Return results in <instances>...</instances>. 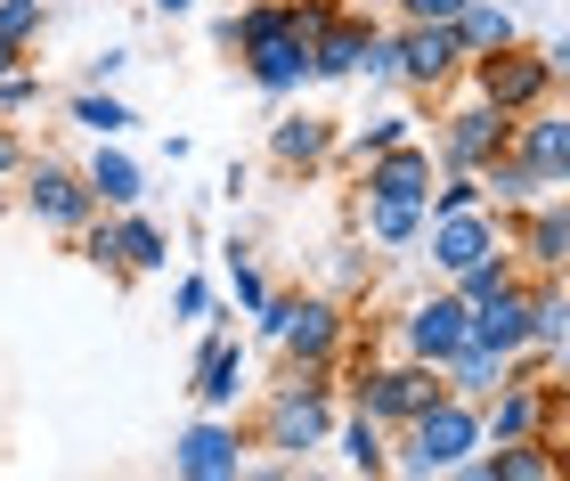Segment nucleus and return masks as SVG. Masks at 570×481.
<instances>
[{"instance_id": "nucleus-1", "label": "nucleus", "mask_w": 570, "mask_h": 481, "mask_svg": "<svg viewBox=\"0 0 570 481\" xmlns=\"http://www.w3.org/2000/svg\"><path fill=\"white\" fill-rule=\"evenodd\" d=\"M334 400H343L334 367H285L277 392L262 400L253 449H277V465H302V458H318V449H334Z\"/></svg>"}, {"instance_id": "nucleus-2", "label": "nucleus", "mask_w": 570, "mask_h": 481, "mask_svg": "<svg viewBox=\"0 0 570 481\" xmlns=\"http://www.w3.org/2000/svg\"><path fill=\"white\" fill-rule=\"evenodd\" d=\"M481 441H489V433H481V400L440 392L416 424H400V433H392V473H416V481L464 473V465L481 458Z\"/></svg>"}, {"instance_id": "nucleus-3", "label": "nucleus", "mask_w": 570, "mask_h": 481, "mask_svg": "<svg viewBox=\"0 0 570 481\" xmlns=\"http://www.w3.org/2000/svg\"><path fill=\"white\" fill-rule=\"evenodd\" d=\"M464 82H473V98H489V107H505V115H530V107H547V98L562 90L547 49H530V41H505V49H489V58H464Z\"/></svg>"}, {"instance_id": "nucleus-4", "label": "nucleus", "mask_w": 570, "mask_h": 481, "mask_svg": "<svg viewBox=\"0 0 570 481\" xmlns=\"http://www.w3.org/2000/svg\"><path fill=\"white\" fill-rule=\"evenodd\" d=\"M392 335H400V351L407 360H424V367H449L464 343H473V302H464L456 286H432V294H416L407 311L392 318Z\"/></svg>"}, {"instance_id": "nucleus-5", "label": "nucleus", "mask_w": 570, "mask_h": 481, "mask_svg": "<svg viewBox=\"0 0 570 481\" xmlns=\"http://www.w3.org/2000/svg\"><path fill=\"white\" fill-rule=\"evenodd\" d=\"M24 213L41 220V229H58V237H82L98 213V196L82 180V164H58V156H41V164H24Z\"/></svg>"}, {"instance_id": "nucleus-6", "label": "nucleus", "mask_w": 570, "mask_h": 481, "mask_svg": "<svg viewBox=\"0 0 570 481\" xmlns=\"http://www.w3.org/2000/svg\"><path fill=\"white\" fill-rule=\"evenodd\" d=\"M351 302L343 294H302L294 302V318H285V335H277V351H285V367H343V343H351Z\"/></svg>"}, {"instance_id": "nucleus-7", "label": "nucleus", "mask_w": 570, "mask_h": 481, "mask_svg": "<svg viewBox=\"0 0 570 481\" xmlns=\"http://www.w3.org/2000/svg\"><path fill=\"white\" fill-rule=\"evenodd\" d=\"M505 147H513V115L489 107V98H464V107H449L432 122V156L456 164V171H481L489 156H505Z\"/></svg>"}, {"instance_id": "nucleus-8", "label": "nucleus", "mask_w": 570, "mask_h": 481, "mask_svg": "<svg viewBox=\"0 0 570 481\" xmlns=\"http://www.w3.org/2000/svg\"><path fill=\"white\" fill-rule=\"evenodd\" d=\"M505 245L530 277H562L570 269V196H538V205L505 213Z\"/></svg>"}, {"instance_id": "nucleus-9", "label": "nucleus", "mask_w": 570, "mask_h": 481, "mask_svg": "<svg viewBox=\"0 0 570 481\" xmlns=\"http://www.w3.org/2000/svg\"><path fill=\"white\" fill-rule=\"evenodd\" d=\"M392 33H400V90L449 98V82L464 73V33L456 24H392Z\"/></svg>"}, {"instance_id": "nucleus-10", "label": "nucleus", "mask_w": 570, "mask_h": 481, "mask_svg": "<svg viewBox=\"0 0 570 481\" xmlns=\"http://www.w3.org/2000/svg\"><path fill=\"white\" fill-rule=\"evenodd\" d=\"M245 449H253V433L237 416H204V424H188V433L171 441V473L179 481H237Z\"/></svg>"}, {"instance_id": "nucleus-11", "label": "nucleus", "mask_w": 570, "mask_h": 481, "mask_svg": "<svg viewBox=\"0 0 570 481\" xmlns=\"http://www.w3.org/2000/svg\"><path fill=\"white\" fill-rule=\"evenodd\" d=\"M505 245V213H432L424 220V245L416 253H432V269L440 277H464V269H473L481 262V253H498Z\"/></svg>"}, {"instance_id": "nucleus-12", "label": "nucleus", "mask_w": 570, "mask_h": 481, "mask_svg": "<svg viewBox=\"0 0 570 481\" xmlns=\"http://www.w3.org/2000/svg\"><path fill=\"white\" fill-rule=\"evenodd\" d=\"M513 156L538 171V188H547V196L570 188V98H547V107L513 115Z\"/></svg>"}, {"instance_id": "nucleus-13", "label": "nucleus", "mask_w": 570, "mask_h": 481, "mask_svg": "<svg viewBox=\"0 0 570 481\" xmlns=\"http://www.w3.org/2000/svg\"><path fill=\"white\" fill-rule=\"evenodd\" d=\"M237 58H245V82L262 98H302L309 82H318V73H309V33H302V24H277V33L245 41Z\"/></svg>"}, {"instance_id": "nucleus-14", "label": "nucleus", "mask_w": 570, "mask_h": 481, "mask_svg": "<svg viewBox=\"0 0 570 481\" xmlns=\"http://www.w3.org/2000/svg\"><path fill=\"white\" fill-rule=\"evenodd\" d=\"M432 180H440V156L424 139H400L358 164V196H392V205H432Z\"/></svg>"}, {"instance_id": "nucleus-15", "label": "nucleus", "mask_w": 570, "mask_h": 481, "mask_svg": "<svg viewBox=\"0 0 570 481\" xmlns=\"http://www.w3.org/2000/svg\"><path fill=\"white\" fill-rule=\"evenodd\" d=\"M334 147H343V122H334V115L294 107V115H277V122H269V164L285 171V180H309V171H326V164H334Z\"/></svg>"}, {"instance_id": "nucleus-16", "label": "nucleus", "mask_w": 570, "mask_h": 481, "mask_svg": "<svg viewBox=\"0 0 570 481\" xmlns=\"http://www.w3.org/2000/svg\"><path fill=\"white\" fill-rule=\"evenodd\" d=\"M188 392H196L204 416H228V409H237V400H245V335H228V326L213 318V335H204V351H196Z\"/></svg>"}, {"instance_id": "nucleus-17", "label": "nucleus", "mask_w": 570, "mask_h": 481, "mask_svg": "<svg viewBox=\"0 0 570 481\" xmlns=\"http://www.w3.org/2000/svg\"><path fill=\"white\" fill-rule=\"evenodd\" d=\"M367 41H375V17L351 9L326 24V33H309V73H318V82H358V66H367Z\"/></svg>"}, {"instance_id": "nucleus-18", "label": "nucleus", "mask_w": 570, "mask_h": 481, "mask_svg": "<svg viewBox=\"0 0 570 481\" xmlns=\"http://www.w3.org/2000/svg\"><path fill=\"white\" fill-rule=\"evenodd\" d=\"M155 269H171V237L139 205H122L115 213V277H155Z\"/></svg>"}, {"instance_id": "nucleus-19", "label": "nucleus", "mask_w": 570, "mask_h": 481, "mask_svg": "<svg viewBox=\"0 0 570 481\" xmlns=\"http://www.w3.org/2000/svg\"><path fill=\"white\" fill-rule=\"evenodd\" d=\"M424 205H392V196H358V237L375 253H416L424 245Z\"/></svg>"}, {"instance_id": "nucleus-20", "label": "nucleus", "mask_w": 570, "mask_h": 481, "mask_svg": "<svg viewBox=\"0 0 570 481\" xmlns=\"http://www.w3.org/2000/svg\"><path fill=\"white\" fill-rule=\"evenodd\" d=\"M334 449H343V465L351 473H392V424H375L367 409H351V416H334Z\"/></svg>"}, {"instance_id": "nucleus-21", "label": "nucleus", "mask_w": 570, "mask_h": 481, "mask_svg": "<svg viewBox=\"0 0 570 481\" xmlns=\"http://www.w3.org/2000/svg\"><path fill=\"white\" fill-rule=\"evenodd\" d=\"M82 180H90V196H98L107 213H122V205H139V196H147V171L122 156L115 139H98V156L82 164Z\"/></svg>"}, {"instance_id": "nucleus-22", "label": "nucleus", "mask_w": 570, "mask_h": 481, "mask_svg": "<svg viewBox=\"0 0 570 481\" xmlns=\"http://www.w3.org/2000/svg\"><path fill=\"white\" fill-rule=\"evenodd\" d=\"M456 33H464V58H489V49L522 41V17H513V0H464Z\"/></svg>"}, {"instance_id": "nucleus-23", "label": "nucleus", "mask_w": 570, "mask_h": 481, "mask_svg": "<svg viewBox=\"0 0 570 481\" xmlns=\"http://www.w3.org/2000/svg\"><path fill=\"white\" fill-rule=\"evenodd\" d=\"M481 188H489V213H522V205H538V196H547V188H538V171L513 156V147L481 164Z\"/></svg>"}, {"instance_id": "nucleus-24", "label": "nucleus", "mask_w": 570, "mask_h": 481, "mask_svg": "<svg viewBox=\"0 0 570 481\" xmlns=\"http://www.w3.org/2000/svg\"><path fill=\"white\" fill-rule=\"evenodd\" d=\"M440 375H449V392H464V400H489V392L505 384V351H489V343H464V351H456V360L440 367Z\"/></svg>"}, {"instance_id": "nucleus-25", "label": "nucleus", "mask_w": 570, "mask_h": 481, "mask_svg": "<svg viewBox=\"0 0 570 481\" xmlns=\"http://www.w3.org/2000/svg\"><path fill=\"white\" fill-rule=\"evenodd\" d=\"M400 139H416V115H367L358 131H343V147H334V156L358 171L367 156H383V147H400Z\"/></svg>"}, {"instance_id": "nucleus-26", "label": "nucleus", "mask_w": 570, "mask_h": 481, "mask_svg": "<svg viewBox=\"0 0 570 481\" xmlns=\"http://www.w3.org/2000/svg\"><path fill=\"white\" fill-rule=\"evenodd\" d=\"M73 122H82V131H90V139H122V131H131V122H139V115H131V107H122V98H115V90H98V82H90V90H73Z\"/></svg>"}, {"instance_id": "nucleus-27", "label": "nucleus", "mask_w": 570, "mask_h": 481, "mask_svg": "<svg viewBox=\"0 0 570 481\" xmlns=\"http://www.w3.org/2000/svg\"><path fill=\"white\" fill-rule=\"evenodd\" d=\"M481 205H489L481 171H456V164H440V180H432V205H424V213H481Z\"/></svg>"}, {"instance_id": "nucleus-28", "label": "nucleus", "mask_w": 570, "mask_h": 481, "mask_svg": "<svg viewBox=\"0 0 570 481\" xmlns=\"http://www.w3.org/2000/svg\"><path fill=\"white\" fill-rule=\"evenodd\" d=\"M228 294H237V311H245V318H253V311L269 302V277L253 269V253H245L237 237H228Z\"/></svg>"}, {"instance_id": "nucleus-29", "label": "nucleus", "mask_w": 570, "mask_h": 481, "mask_svg": "<svg viewBox=\"0 0 570 481\" xmlns=\"http://www.w3.org/2000/svg\"><path fill=\"white\" fill-rule=\"evenodd\" d=\"M41 24H49V0H0V41L33 49V41H41Z\"/></svg>"}, {"instance_id": "nucleus-30", "label": "nucleus", "mask_w": 570, "mask_h": 481, "mask_svg": "<svg viewBox=\"0 0 570 481\" xmlns=\"http://www.w3.org/2000/svg\"><path fill=\"white\" fill-rule=\"evenodd\" d=\"M358 82L400 90V33H392V24H375V41H367V66H358Z\"/></svg>"}, {"instance_id": "nucleus-31", "label": "nucleus", "mask_w": 570, "mask_h": 481, "mask_svg": "<svg viewBox=\"0 0 570 481\" xmlns=\"http://www.w3.org/2000/svg\"><path fill=\"white\" fill-rule=\"evenodd\" d=\"M367 286H375V253H367V245H343V269H334V294H343V302H358Z\"/></svg>"}, {"instance_id": "nucleus-32", "label": "nucleus", "mask_w": 570, "mask_h": 481, "mask_svg": "<svg viewBox=\"0 0 570 481\" xmlns=\"http://www.w3.org/2000/svg\"><path fill=\"white\" fill-rule=\"evenodd\" d=\"M33 98H41V73H33V58L0 73V115H24V107H33Z\"/></svg>"}, {"instance_id": "nucleus-33", "label": "nucleus", "mask_w": 570, "mask_h": 481, "mask_svg": "<svg viewBox=\"0 0 570 481\" xmlns=\"http://www.w3.org/2000/svg\"><path fill=\"white\" fill-rule=\"evenodd\" d=\"M294 302H302V294H277V286H269V302L253 311V335H262V343H277V335H285V318H294Z\"/></svg>"}, {"instance_id": "nucleus-34", "label": "nucleus", "mask_w": 570, "mask_h": 481, "mask_svg": "<svg viewBox=\"0 0 570 481\" xmlns=\"http://www.w3.org/2000/svg\"><path fill=\"white\" fill-rule=\"evenodd\" d=\"M392 9H400V24H456L464 0H392Z\"/></svg>"}, {"instance_id": "nucleus-35", "label": "nucleus", "mask_w": 570, "mask_h": 481, "mask_svg": "<svg viewBox=\"0 0 570 481\" xmlns=\"http://www.w3.org/2000/svg\"><path fill=\"white\" fill-rule=\"evenodd\" d=\"M285 9H294V24H302V33H326V24L343 17L351 0H285Z\"/></svg>"}, {"instance_id": "nucleus-36", "label": "nucleus", "mask_w": 570, "mask_h": 481, "mask_svg": "<svg viewBox=\"0 0 570 481\" xmlns=\"http://www.w3.org/2000/svg\"><path fill=\"white\" fill-rule=\"evenodd\" d=\"M171 311H179V318H213V286H204V277H179V286H171Z\"/></svg>"}, {"instance_id": "nucleus-37", "label": "nucleus", "mask_w": 570, "mask_h": 481, "mask_svg": "<svg viewBox=\"0 0 570 481\" xmlns=\"http://www.w3.org/2000/svg\"><path fill=\"white\" fill-rule=\"evenodd\" d=\"M82 262L115 269V213H107V220H90V229H82Z\"/></svg>"}, {"instance_id": "nucleus-38", "label": "nucleus", "mask_w": 570, "mask_h": 481, "mask_svg": "<svg viewBox=\"0 0 570 481\" xmlns=\"http://www.w3.org/2000/svg\"><path fill=\"white\" fill-rule=\"evenodd\" d=\"M122 66H131V49H122V41H115V49H98V58H90V82H98V90H107V82H115V73H122Z\"/></svg>"}, {"instance_id": "nucleus-39", "label": "nucleus", "mask_w": 570, "mask_h": 481, "mask_svg": "<svg viewBox=\"0 0 570 481\" xmlns=\"http://www.w3.org/2000/svg\"><path fill=\"white\" fill-rule=\"evenodd\" d=\"M547 66H554V82L570 90V33H554V41H547Z\"/></svg>"}, {"instance_id": "nucleus-40", "label": "nucleus", "mask_w": 570, "mask_h": 481, "mask_svg": "<svg viewBox=\"0 0 570 481\" xmlns=\"http://www.w3.org/2000/svg\"><path fill=\"white\" fill-rule=\"evenodd\" d=\"M9 171H24V156H17V139L0 131V180H9Z\"/></svg>"}, {"instance_id": "nucleus-41", "label": "nucleus", "mask_w": 570, "mask_h": 481, "mask_svg": "<svg viewBox=\"0 0 570 481\" xmlns=\"http://www.w3.org/2000/svg\"><path fill=\"white\" fill-rule=\"evenodd\" d=\"M147 9H155V17H188L196 0H147Z\"/></svg>"}, {"instance_id": "nucleus-42", "label": "nucleus", "mask_w": 570, "mask_h": 481, "mask_svg": "<svg viewBox=\"0 0 570 481\" xmlns=\"http://www.w3.org/2000/svg\"><path fill=\"white\" fill-rule=\"evenodd\" d=\"M24 58H33V49H17V41H0V73H9V66H24Z\"/></svg>"}, {"instance_id": "nucleus-43", "label": "nucleus", "mask_w": 570, "mask_h": 481, "mask_svg": "<svg viewBox=\"0 0 570 481\" xmlns=\"http://www.w3.org/2000/svg\"><path fill=\"white\" fill-rule=\"evenodd\" d=\"M554 375H562V384H570V335L554 343Z\"/></svg>"}, {"instance_id": "nucleus-44", "label": "nucleus", "mask_w": 570, "mask_h": 481, "mask_svg": "<svg viewBox=\"0 0 570 481\" xmlns=\"http://www.w3.org/2000/svg\"><path fill=\"white\" fill-rule=\"evenodd\" d=\"M562 481H570V441H562Z\"/></svg>"}, {"instance_id": "nucleus-45", "label": "nucleus", "mask_w": 570, "mask_h": 481, "mask_svg": "<svg viewBox=\"0 0 570 481\" xmlns=\"http://www.w3.org/2000/svg\"><path fill=\"white\" fill-rule=\"evenodd\" d=\"M358 9H392V0H358Z\"/></svg>"}, {"instance_id": "nucleus-46", "label": "nucleus", "mask_w": 570, "mask_h": 481, "mask_svg": "<svg viewBox=\"0 0 570 481\" xmlns=\"http://www.w3.org/2000/svg\"><path fill=\"white\" fill-rule=\"evenodd\" d=\"M562 196H570V188H562Z\"/></svg>"}, {"instance_id": "nucleus-47", "label": "nucleus", "mask_w": 570, "mask_h": 481, "mask_svg": "<svg viewBox=\"0 0 570 481\" xmlns=\"http://www.w3.org/2000/svg\"><path fill=\"white\" fill-rule=\"evenodd\" d=\"M562 277H570V269H562Z\"/></svg>"}]
</instances>
